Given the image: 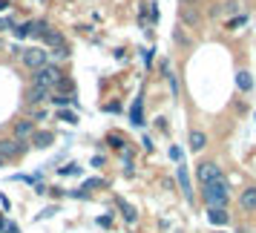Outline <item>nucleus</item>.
I'll use <instances>...</instances> for the list:
<instances>
[{
    "label": "nucleus",
    "instance_id": "f257e3e1",
    "mask_svg": "<svg viewBox=\"0 0 256 233\" xmlns=\"http://www.w3.org/2000/svg\"><path fill=\"white\" fill-rule=\"evenodd\" d=\"M202 198H204L208 208H228V202H230V187L224 182V176L202 187Z\"/></svg>",
    "mask_w": 256,
    "mask_h": 233
},
{
    "label": "nucleus",
    "instance_id": "f03ea898",
    "mask_svg": "<svg viewBox=\"0 0 256 233\" xmlns=\"http://www.w3.org/2000/svg\"><path fill=\"white\" fill-rule=\"evenodd\" d=\"M60 78H64L60 66H55V64H46V66L35 70V75H32V84H35V86H46V90H55Z\"/></svg>",
    "mask_w": 256,
    "mask_h": 233
},
{
    "label": "nucleus",
    "instance_id": "7ed1b4c3",
    "mask_svg": "<svg viewBox=\"0 0 256 233\" xmlns=\"http://www.w3.org/2000/svg\"><path fill=\"white\" fill-rule=\"evenodd\" d=\"M24 64L35 72V70H40V66H46V64H49V52H46V49H40V46L24 49Z\"/></svg>",
    "mask_w": 256,
    "mask_h": 233
},
{
    "label": "nucleus",
    "instance_id": "20e7f679",
    "mask_svg": "<svg viewBox=\"0 0 256 233\" xmlns=\"http://www.w3.org/2000/svg\"><path fill=\"white\" fill-rule=\"evenodd\" d=\"M196 176H198V182H202V187H204V184H210V182L222 178V167L216 162H202L196 167Z\"/></svg>",
    "mask_w": 256,
    "mask_h": 233
},
{
    "label": "nucleus",
    "instance_id": "39448f33",
    "mask_svg": "<svg viewBox=\"0 0 256 233\" xmlns=\"http://www.w3.org/2000/svg\"><path fill=\"white\" fill-rule=\"evenodd\" d=\"M26 152V141L18 138H0V158H18Z\"/></svg>",
    "mask_w": 256,
    "mask_h": 233
},
{
    "label": "nucleus",
    "instance_id": "423d86ee",
    "mask_svg": "<svg viewBox=\"0 0 256 233\" xmlns=\"http://www.w3.org/2000/svg\"><path fill=\"white\" fill-rule=\"evenodd\" d=\"M49 95H52V90H46V86H29L24 95V104L26 106H35V104H44V101H49Z\"/></svg>",
    "mask_w": 256,
    "mask_h": 233
},
{
    "label": "nucleus",
    "instance_id": "0eeeda50",
    "mask_svg": "<svg viewBox=\"0 0 256 233\" xmlns=\"http://www.w3.org/2000/svg\"><path fill=\"white\" fill-rule=\"evenodd\" d=\"M176 178H178V187H182L184 198H187V202H193V187H190V176H187L184 164H178V167H176Z\"/></svg>",
    "mask_w": 256,
    "mask_h": 233
},
{
    "label": "nucleus",
    "instance_id": "6e6552de",
    "mask_svg": "<svg viewBox=\"0 0 256 233\" xmlns=\"http://www.w3.org/2000/svg\"><path fill=\"white\" fill-rule=\"evenodd\" d=\"M32 132H35V121H29V118H20V121L14 124V138L18 141L32 138Z\"/></svg>",
    "mask_w": 256,
    "mask_h": 233
},
{
    "label": "nucleus",
    "instance_id": "1a4fd4ad",
    "mask_svg": "<svg viewBox=\"0 0 256 233\" xmlns=\"http://www.w3.org/2000/svg\"><path fill=\"white\" fill-rule=\"evenodd\" d=\"M239 208L248 210V213H256V187L242 190V196H239Z\"/></svg>",
    "mask_w": 256,
    "mask_h": 233
},
{
    "label": "nucleus",
    "instance_id": "9d476101",
    "mask_svg": "<svg viewBox=\"0 0 256 233\" xmlns=\"http://www.w3.org/2000/svg\"><path fill=\"white\" fill-rule=\"evenodd\" d=\"M52 141H55V136H52V132H46V130H35V132H32V144H35L38 150H46V147H52Z\"/></svg>",
    "mask_w": 256,
    "mask_h": 233
},
{
    "label": "nucleus",
    "instance_id": "9b49d317",
    "mask_svg": "<svg viewBox=\"0 0 256 233\" xmlns=\"http://www.w3.org/2000/svg\"><path fill=\"white\" fill-rule=\"evenodd\" d=\"M130 121H132L136 127L144 124V98H141V95L132 101V106H130Z\"/></svg>",
    "mask_w": 256,
    "mask_h": 233
},
{
    "label": "nucleus",
    "instance_id": "f8f14e48",
    "mask_svg": "<svg viewBox=\"0 0 256 233\" xmlns=\"http://www.w3.org/2000/svg\"><path fill=\"white\" fill-rule=\"evenodd\" d=\"M228 210L224 208H208V222L210 224H216V228H222V224H228Z\"/></svg>",
    "mask_w": 256,
    "mask_h": 233
},
{
    "label": "nucleus",
    "instance_id": "ddd939ff",
    "mask_svg": "<svg viewBox=\"0 0 256 233\" xmlns=\"http://www.w3.org/2000/svg\"><path fill=\"white\" fill-rule=\"evenodd\" d=\"M204 144H208V136H204L202 130H190V150L202 152L204 150Z\"/></svg>",
    "mask_w": 256,
    "mask_h": 233
},
{
    "label": "nucleus",
    "instance_id": "4468645a",
    "mask_svg": "<svg viewBox=\"0 0 256 233\" xmlns=\"http://www.w3.org/2000/svg\"><path fill=\"white\" fill-rule=\"evenodd\" d=\"M40 38H44V44H46L49 49H55V46H60V44H66V38L60 35V32H55V29H46Z\"/></svg>",
    "mask_w": 256,
    "mask_h": 233
},
{
    "label": "nucleus",
    "instance_id": "2eb2a0df",
    "mask_svg": "<svg viewBox=\"0 0 256 233\" xmlns=\"http://www.w3.org/2000/svg\"><path fill=\"white\" fill-rule=\"evenodd\" d=\"M72 55V49H70V44H60V46H55V49H49V60H66Z\"/></svg>",
    "mask_w": 256,
    "mask_h": 233
},
{
    "label": "nucleus",
    "instance_id": "dca6fc26",
    "mask_svg": "<svg viewBox=\"0 0 256 233\" xmlns=\"http://www.w3.org/2000/svg\"><path fill=\"white\" fill-rule=\"evenodd\" d=\"M236 86H239L242 92H250V90H254V78H250V72H239V75H236Z\"/></svg>",
    "mask_w": 256,
    "mask_h": 233
},
{
    "label": "nucleus",
    "instance_id": "f3484780",
    "mask_svg": "<svg viewBox=\"0 0 256 233\" xmlns=\"http://www.w3.org/2000/svg\"><path fill=\"white\" fill-rule=\"evenodd\" d=\"M49 101L60 110H66V104H75V95H66V92H58V95H49Z\"/></svg>",
    "mask_w": 256,
    "mask_h": 233
},
{
    "label": "nucleus",
    "instance_id": "a211bd4d",
    "mask_svg": "<svg viewBox=\"0 0 256 233\" xmlns=\"http://www.w3.org/2000/svg\"><path fill=\"white\" fill-rule=\"evenodd\" d=\"M118 208L124 210V219H127V222H130V224H132V222H136V210L130 208L127 202H121V198H118Z\"/></svg>",
    "mask_w": 256,
    "mask_h": 233
},
{
    "label": "nucleus",
    "instance_id": "6ab92c4d",
    "mask_svg": "<svg viewBox=\"0 0 256 233\" xmlns=\"http://www.w3.org/2000/svg\"><path fill=\"white\" fill-rule=\"evenodd\" d=\"M58 118L60 121H66V124H78V112H72V110H60Z\"/></svg>",
    "mask_w": 256,
    "mask_h": 233
},
{
    "label": "nucleus",
    "instance_id": "aec40b11",
    "mask_svg": "<svg viewBox=\"0 0 256 233\" xmlns=\"http://www.w3.org/2000/svg\"><path fill=\"white\" fill-rule=\"evenodd\" d=\"M104 184H106L104 178H90V182H86V184H84L81 190H84V193H86V190H92V187H104Z\"/></svg>",
    "mask_w": 256,
    "mask_h": 233
},
{
    "label": "nucleus",
    "instance_id": "412c9836",
    "mask_svg": "<svg viewBox=\"0 0 256 233\" xmlns=\"http://www.w3.org/2000/svg\"><path fill=\"white\" fill-rule=\"evenodd\" d=\"M32 35V29H29V24H20L18 29H14V38H29Z\"/></svg>",
    "mask_w": 256,
    "mask_h": 233
},
{
    "label": "nucleus",
    "instance_id": "4be33fe9",
    "mask_svg": "<svg viewBox=\"0 0 256 233\" xmlns=\"http://www.w3.org/2000/svg\"><path fill=\"white\" fill-rule=\"evenodd\" d=\"M110 144H112V147H118V150H124V138H121V136H116V132H112V136H110Z\"/></svg>",
    "mask_w": 256,
    "mask_h": 233
},
{
    "label": "nucleus",
    "instance_id": "5701e85b",
    "mask_svg": "<svg viewBox=\"0 0 256 233\" xmlns=\"http://www.w3.org/2000/svg\"><path fill=\"white\" fill-rule=\"evenodd\" d=\"M75 173H81L75 164H70V167H60V176H75Z\"/></svg>",
    "mask_w": 256,
    "mask_h": 233
},
{
    "label": "nucleus",
    "instance_id": "b1692460",
    "mask_svg": "<svg viewBox=\"0 0 256 233\" xmlns=\"http://www.w3.org/2000/svg\"><path fill=\"white\" fill-rule=\"evenodd\" d=\"M170 158L182 164V150H178V147H170Z\"/></svg>",
    "mask_w": 256,
    "mask_h": 233
},
{
    "label": "nucleus",
    "instance_id": "393cba45",
    "mask_svg": "<svg viewBox=\"0 0 256 233\" xmlns=\"http://www.w3.org/2000/svg\"><path fill=\"white\" fill-rule=\"evenodd\" d=\"M9 26H14L12 18H0V32H3V29H9Z\"/></svg>",
    "mask_w": 256,
    "mask_h": 233
},
{
    "label": "nucleus",
    "instance_id": "a878e982",
    "mask_svg": "<svg viewBox=\"0 0 256 233\" xmlns=\"http://www.w3.org/2000/svg\"><path fill=\"white\" fill-rule=\"evenodd\" d=\"M6 233H20V230H18V224H6Z\"/></svg>",
    "mask_w": 256,
    "mask_h": 233
},
{
    "label": "nucleus",
    "instance_id": "bb28decb",
    "mask_svg": "<svg viewBox=\"0 0 256 233\" xmlns=\"http://www.w3.org/2000/svg\"><path fill=\"white\" fill-rule=\"evenodd\" d=\"M3 9H9V0H0V12H3Z\"/></svg>",
    "mask_w": 256,
    "mask_h": 233
},
{
    "label": "nucleus",
    "instance_id": "cd10ccee",
    "mask_svg": "<svg viewBox=\"0 0 256 233\" xmlns=\"http://www.w3.org/2000/svg\"><path fill=\"white\" fill-rule=\"evenodd\" d=\"M3 162H6V158H0V167H3Z\"/></svg>",
    "mask_w": 256,
    "mask_h": 233
},
{
    "label": "nucleus",
    "instance_id": "c85d7f7f",
    "mask_svg": "<svg viewBox=\"0 0 256 233\" xmlns=\"http://www.w3.org/2000/svg\"><path fill=\"white\" fill-rule=\"evenodd\" d=\"M0 52H3V40H0Z\"/></svg>",
    "mask_w": 256,
    "mask_h": 233
},
{
    "label": "nucleus",
    "instance_id": "c756f323",
    "mask_svg": "<svg viewBox=\"0 0 256 233\" xmlns=\"http://www.w3.org/2000/svg\"><path fill=\"white\" fill-rule=\"evenodd\" d=\"M242 233H250V230H242Z\"/></svg>",
    "mask_w": 256,
    "mask_h": 233
}]
</instances>
